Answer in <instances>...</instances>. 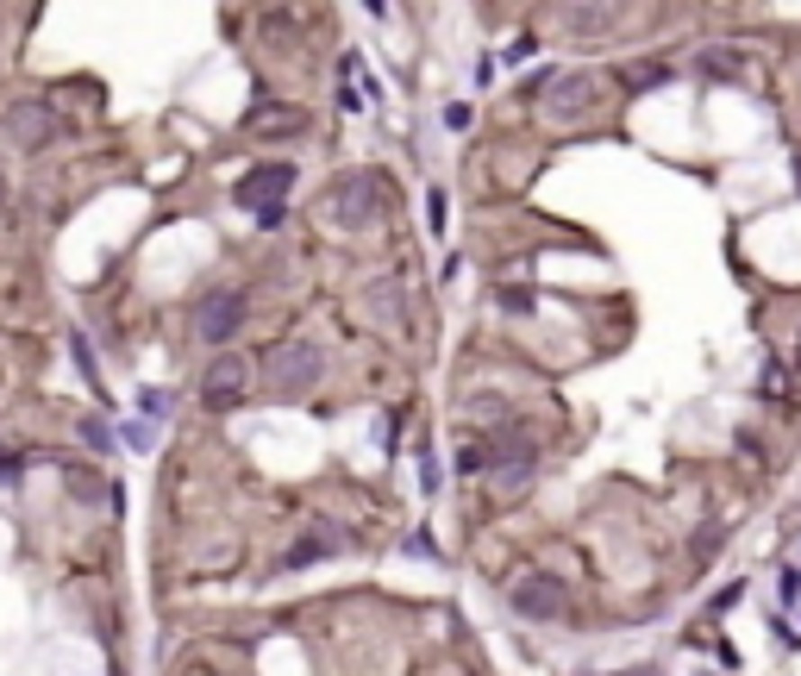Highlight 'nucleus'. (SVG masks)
Listing matches in <instances>:
<instances>
[{
  "label": "nucleus",
  "instance_id": "f257e3e1",
  "mask_svg": "<svg viewBox=\"0 0 801 676\" xmlns=\"http://www.w3.org/2000/svg\"><path fill=\"white\" fill-rule=\"evenodd\" d=\"M320 376H326V351L313 345V338H282V345H269L264 357V389L269 395H307V389H320Z\"/></svg>",
  "mask_w": 801,
  "mask_h": 676
},
{
  "label": "nucleus",
  "instance_id": "f03ea898",
  "mask_svg": "<svg viewBox=\"0 0 801 676\" xmlns=\"http://www.w3.org/2000/svg\"><path fill=\"white\" fill-rule=\"evenodd\" d=\"M245 313H251V294L245 288H207L194 301V338L207 351H226L238 332H245Z\"/></svg>",
  "mask_w": 801,
  "mask_h": 676
},
{
  "label": "nucleus",
  "instance_id": "7ed1b4c3",
  "mask_svg": "<svg viewBox=\"0 0 801 676\" xmlns=\"http://www.w3.org/2000/svg\"><path fill=\"white\" fill-rule=\"evenodd\" d=\"M326 207H332V220L351 226V232L376 226V220H382V176H376V169H351V176H338V188H332Z\"/></svg>",
  "mask_w": 801,
  "mask_h": 676
},
{
  "label": "nucleus",
  "instance_id": "20e7f679",
  "mask_svg": "<svg viewBox=\"0 0 801 676\" xmlns=\"http://www.w3.org/2000/svg\"><path fill=\"white\" fill-rule=\"evenodd\" d=\"M533 88H538V113H544V120H582V113L601 101V82L582 76V69H576V76H557V69H551V76H538Z\"/></svg>",
  "mask_w": 801,
  "mask_h": 676
},
{
  "label": "nucleus",
  "instance_id": "39448f33",
  "mask_svg": "<svg viewBox=\"0 0 801 676\" xmlns=\"http://www.w3.org/2000/svg\"><path fill=\"white\" fill-rule=\"evenodd\" d=\"M533 470H538V445L526 438V432H495L489 438V482L495 489H508V495H520L526 482H533Z\"/></svg>",
  "mask_w": 801,
  "mask_h": 676
},
{
  "label": "nucleus",
  "instance_id": "423d86ee",
  "mask_svg": "<svg viewBox=\"0 0 801 676\" xmlns=\"http://www.w3.org/2000/svg\"><path fill=\"white\" fill-rule=\"evenodd\" d=\"M251 395V364L226 345V351H213V364L201 370V401L213 407V413H226V407H238Z\"/></svg>",
  "mask_w": 801,
  "mask_h": 676
},
{
  "label": "nucleus",
  "instance_id": "0eeeda50",
  "mask_svg": "<svg viewBox=\"0 0 801 676\" xmlns=\"http://www.w3.org/2000/svg\"><path fill=\"white\" fill-rule=\"evenodd\" d=\"M294 182H301V176H294V163H257V169L238 182V207H251V213H264V207H282Z\"/></svg>",
  "mask_w": 801,
  "mask_h": 676
},
{
  "label": "nucleus",
  "instance_id": "6e6552de",
  "mask_svg": "<svg viewBox=\"0 0 801 676\" xmlns=\"http://www.w3.org/2000/svg\"><path fill=\"white\" fill-rule=\"evenodd\" d=\"M620 25V0H563V32L582 38V44H601L614 38Z\"/></svg>",
  "mask_w": 801,
  "mask_h": 676
},
{
  "label": "nucleus",
  "instance_id": "1a4fd4ad",
  "mask_svg": "<svg viewBox=\"0 0 801 676\" xmlns=\"http://www.w3.org/2000/svg\"><path fill=\"white\" fill-rule=\"evenodd\" d=\"M6 132H13V144H19V150H44V144H57L63 120H57V113H50L44 101H25V107H13Z\"/></svg>",
  "mask_w": 801,
  "mask_h": 676
},
{
  "label": "nucleus",
  "instance_id": "9d476101",
  "mask_svg": "<svg viewBox=\"0 0 801 676\" xmlns=\"http://www.w3.org/2000/svg\"><path fill=\"white\" fill-rule=\"evenodd\" d=\"M345 551V527H332V520H320V527H307L294 551H288V570H307V563H320V557H338Z\"/></svg>",
  "mask_w": 801,
  "mask_h": 676
},
{
  "label": "nucleus",
  "instance_id": "9b49d317",
  "mask_svg": "<svg viewBox=\"0 0 801 676\" xmlns=\"http://www.w3.org/2000/svg\"><path fill=\"white\" fill-rule=\"evenodd\" d=\"M514 608H520L526 620H551V614H563V595H557L551 576H526V582L514 589Z\"/></svg>",
  "mask_w": 801,
  "mask_h": 676
},
{
  "label": "nucleus",
  "instance_id": "f8f14e48",
  "mask_svg": "<svg viewBox=\"0 0 801 676\" xmlns=\"http://www.w3.org/2000/svg\"><path fill=\"white\" fill-rule=\"evenodd\" d=\"M245 126H251V132H294V126H307V113H301V107H251Z\"/></svg>",
  "mask_w": 801,
  "mask_h": 676
},
{
  "label": "nucleus",
  "instance_id": "ddd939ff",
  "mask_svg": "<svg viewBox=\"0 0 801 676\" xmlns=\"http://www.w3.org/2000/svg\"><path fill=\"white\" fill-rule=\"evenodd\" d=\"M701 76H745V57L739 50H707L701 57Z\"/></svg>",
  "mask_w": 801,
  "mask_h": 676
},
{
  "label": "nucleus",
  "instance_id": "4468645a",
  "mask_svg": "<svg viewBox=\"0 0 801 676\" xmlns=\"http://www.w3.org/2000/svg\"><path fill=\"white\" fill-rule=\"evenodd\" d=\"M426 226H432V239H445V226H451V207H445V188H426Z\"/></svg>",
  "mask_w": 801,
  "mask_h": 676
},
{
  "label": "nucleus",
  "instance_id": "2eb2a0df",
  "mask_svg": "<svg viewBox=\"0 0 801 676\" xmlns=\"http://www.w3.org/2000/svg\"><path fill=\"white\" fill-rule=\"evenodd\" d=\"M626 82H633V88H664V82H670V63H639Z\"/></svg>",
  "mask_w": 801,
  "mask_h": 676
},
{
  "label": "nucleus",
  "instance_id": "dca6fc26",
  "mask_svg": "<svg viewBox=\"0 0 801 676\" xmlns=\"http://www.w3.org/2000/svg\"><path fill=\"white\" fill-rule=\"evenodd\" d=\"M76 432H82V445H88V451H113V432H107L101 419H82Z\"/></svg>",
  "mask_w": 801,
  "mask_h": 676
},
{
  "label": "nucleus",
  "instance_id": "f3484780",
  "mask_svg": "<svg viewBox=\"0 0 801 676\" xmlns=\"http://www.w3.org/2000/svg\"><path fill=\"white\" fill-rule=\"evenodd\" d=\"M69 351H76V364H82V376H88V383H101V376H94V351H88L82 338H69Z\"/></svg>",
  "mask_w": 801,
  "mask_h": 676
},
{
  "label": "nucleus",
  "instance_id": "a211bd4d",
  "mask_svg": "<svg viewBox=\"0 0 801 676\" xmlns=\"http://www.w3.org/2000/svg\"><path fill=\"white\" fill-rule=\"evenodd\" d=\"M445 126H451V132H464V126H470V107H464V101H451V107H445Z\"/></svg>",
  "mask_w": 801,
  "mask_h": 676
},
{
  "label": "nucleus",
  "instance_id": "6ab92c4d",
  "mask_svg": "<svg viewBox=\"0 0 801 676\" xmlns=\"http://www.w3.org/2000/svg\"><path fill=\"white\" fill-rule=\"evenodd\" d=\"M501 307H508V313H526V307H533V294H526V288H508V294H501Z\"/></svg>",
  "mask_w": 801,
  "mask_h": 676
},
{
  "label": "nucleus",
  "instance_id": "aec40b11",
  "mask_svg": "<svg viewBox=\"0 0 801 676\" xmlns=\"http://www.w3.org/2000/svg\"><path fill=\"white\" fill-rule=\"evenodd\" d=\"M533 50H538V38H514V50H508V63H526Z\"/></svg>",
  "mask_w": 801,
  "mask_h": 676
},
{
  "label": "nucleus",
  "instance_id": "412c9836",
  "mask_svg": "<svg viewBox=\"0 0 801 676\" xmlns=\"http://www.w3.org/2000/svg\"><path fill=\"white\" fill-rule=\"evenodd\" d=\"M13 470H19V457H0V482H6V476H13Z\"/></svg>",
  "mask_w": 801,
  "mask_h": 676
},
{
  "label": "nucleus",
  "instance_id": "4be33fe9",
  "mask_svg": "<svg viewBox=\"0 0 801 676\" xmlns=\"http://www.w3.org/2000/svg\"><path fill=\"white\" fill-rule=\"evenodd\" d=\"M364 6H370V13H376V19H382V13H389V0H364Z\"/></svg>",
  "mask_w": 801,
  "mask_h": 676
},
{
  "label": "nucleus",
  "instance_id": "5701e85b",
  "mask_svg": "<svg viewBox=\"0 0 801 676\" xmlns=\"http://www.w3.org/2000/svg\"><path fill=\"white\" fill-rule=\"evenodd\" d=\"M6 201H13V188H6V169H0V207H6Z\"/></svg>",
  "mask_w": 801,
  "mask_h": 676
}]
</instances>
